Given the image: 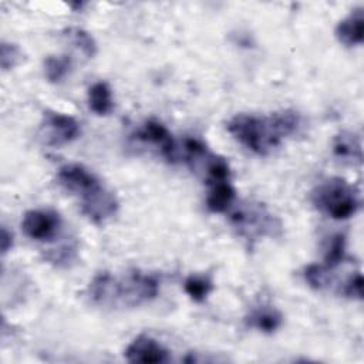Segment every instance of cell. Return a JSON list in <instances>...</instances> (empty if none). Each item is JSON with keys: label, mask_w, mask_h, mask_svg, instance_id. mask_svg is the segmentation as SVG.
Instances as JSON below:
<instances>
[{"label": "cell", "mask_w": 364, "mask_h": 364, "mask_svg": "<svg viewBox=\"0 0 364 364\" xmlns=\"http://www.w3.org/2000/svg\"><path fill=\"white\" fill-rule=\"evenodd\" d=\"M81 212L94 223L100 225L111 219L118 210L117 196L105 186L84 196L80 202Z\"/></svg>", "instance_id": "cell-9"}, {"label": "cell", "mask_w": 364, "mask_h": 364, "mask_svg": "<svg viewBox=\"0 0 364 364\" xmlns=\"http://www.w3.org/2000/svg\"><path fill=\"white\" fill-rule=\"evenodd\" d=\"M73 70V60L67 54H53L44 60V75L48 82L58 84Z\"/></svg>", "instance_id": "cell-16"}, {"label": "cell", "mask_w": 364, "mask_h": 364, "mask_svg": "<svg viewBox=\"0 0 364 364\" xmlns=\"http://www.w3.org/2000/svg\"><path fill=\"white\" fill-rule=\"evenodd\" d=\"M346 257V237L344 235L338 233L331 237L328 247L324 255V266L330 270H334Z\"/></svg>", "instance_id": "cell-20"}, {"label": "cell", "mask_w": 364, "mask_h": 364, "mask_svg": "<svg viewBox=\"0 0 364 364\" xmlns=\"http://www.w3.org/2000/svg\"><path fill=\"white\" fill-rule=\"evenodd\" d=\"M20 57H21V53H20V48L16 44L7 43V41L1 43V46H0V64H1L3 71H7V70L16 67L20 61Z\"/></svg>", "instance_id": "cell-23"}, {"label": "cell", "mask_w": 364, "mask_h": 364, "mask_svg": "<svg viewBox=\"0 0 364 364\" xmlns=\"http://www.w3.org/2000/svg\"><path fill=\"white\" fill-rule=\"evenodd\" d=\"M338 293L346 297H350V299L361 300L363 299V276H361V273L351 272V274L346 277L343 284H340Z\"/></svg>", "instance_id": "cell-22"}, {"label": "cell", "mask_w": 364, "mask_h": 364, "mask_svg": "<svg viewBox=\"0 0 364 364\" xmlns=\"http://www.w3.org/2000/svg\"><path fill=\"white\" fill-rule=\"evenodd\" d=\"M300 127L301 117L294 109L276 111L269 117L236 114L226 124L228 132L257 155L270 154L284 138L296 134Z\"/></svg>", "instance_id": "cell-1"}, {"label": "cell", "mask_w": 364, "mask_h": 364, "mask_svg": "<svg viewBox=\"0 0 364 364\" xmlns=\"http://www.w3.org/2000/svg\"><path fill=\"white\" fill-rule=\"evenodd\" d=\"M124 355L129 363L159 364L169 361V351L159 341L145 334L135 337L128 344Z\"/></svg>", "instance_id": "cell-10"}, {"label": "cell", "mask_w": 364, "mask_h": 364, "mask_svg": "<svg viewBox=\"0 0 364 364\" xmlns=\"http://www.w3.org/2000/svg\"><path fill=\"white\" fill-rule=\"evenodd\" d=\"M232 225L249 240L263 236H276L282 230L280 222L269 213L260 203H247L239 206L230 215Z\"/></svg>", "instance_id": "cell-4"}, {"label": "cell", "mask_w": 364, "mask_h": 364, "mask_svg": "<svg viewBox=\"0 0 364 364\" xmlns=\"http://www.w3.org/2000/svg\"><path fill=\"white\" fill-rule=\"evenodd\" d=\"M333 152L336 156L348 159V161H355L361 162L363 159V151H361V141L354 132L343 131L336 135L333 141Z\"/></svg>", "instance_id": "cell-14"}, {"label": "cell", "mask_w": 364, "mask_h": 364, "mask_svg": "<svg viewBox=\"0 0 364 364\" xmlns=\"http://www.w3.org/2000/svg\"><path fill=\"white\" fill-rule=\"evenodd\" d=\"M0 246H1V253H7L13 247V233L7 230L6 226L1 228V239H0Z\"/></svg>", "instance_id": "cell-24"}, {"label": "cell", "mask_w": 364, "mask_h": 364, "mask_svg": "<svg viewBox=\"0 0 364 364\" xmlns=\"http://www.w3.org/2000/svg\"><path fill=\"white\" fill-rule=\"evenodd\" d=\"M136 138L151 145H155L159 149L161 155L169 164H175L179 161L178 145L172 138V134L168 131V128L159 121L156 119L145 121L142 128L136 132Z\"/></svg>", "instance_id": "cell-8"}, {"label": "cell", "mask_w": 364, "mask_h": 364, "mask_svg": "<svg viewBox=\"0 0 364 364\" xmlns=\"http://www.w3.org/2000/svg\"><path fill=\"white\" fill-rule=\"evenodd\" d=\"M246 324L262 333H274L283 324L282 313L272 306H259L245 318Z\"/></svg>", "instance_id": "cell-13"}, {"label": "cell", "mask_w": 364, "mask_h": 364, "mask_svg": "<svg viewBox=\"0 0 364 364\" xmlns=\"http://www.w3.org/2000/svg\"><path fill=\"white\" fill-rule=\"evenodd\" d=\"M64 37L68 38V41L85 55V58H92L97 54V43L94 37L80 27H70L64 30Z\"/></svg>", "instance_id": "cell-17"}, {"label": "cell", "mask_w": 364, "mask_h": 364, "mask_svg": "<svg viewBox=\"0 0 364 364\" xmlns=\"http://www.w3.org/2000/svg\"><path fill=\"white\" fill-rule=\"evenodd\" d=\"M21 228L24 235L33 240H53L60 232L61 218L50 209H33L24 213Z\"/></svg>", "instance_id": "cell-7"}, {"label": "cell", "mask_w": 364, "mask_h": 364, "mask_svg": "<svg viewBox=\"0 0 364 364\" xmlns=\"http://www.w3.org/2000/svg\"><path fill=\"white\" fill-rule=\"evenodd\" d=\"M311 202L317 210L336 220L351 218L360 208L355 188L338 176L328 178L318 183L311 192Z\"/></svg>", "instance_id": "cell-3"}, {"label": "cell", "mask_w": 364, "mask_h": 364, "mask_svg": "<svg viewBox=\"0 0 364 364\" xmlns=\"http://www.w3.org/2000/svg\"><path fill=\"white\" fill-rule=\"evenodd\" d=\"M183 290L193 301L202 303L213 290V283L208 276L191 274L183 282Z\"/></svg>", "instance_id": "cell-18"}, {"label": "cell", "mask_w": 364, "mask_h": 364, "mask_svg": "<svg viewBox=\"0 0 364 364\" xmlns=\"http://www.w3.org/2000/svg\"><path fill=\"white\" fill-rule=\"evenodd\" d=\"M337 40L346 47L360 46L364 41V13L363 7H355L351 13L338 21L336 27Z\"/></svg>", "instance_id": "cell-11"}, {"label": "cell", "mask_w": 364, "mask_h": 364, "mask_svg": "<svg viewBox=\"0 0 364 364\" xmlns=\"http://www.w3.org/2000/svg\"><path fill=\"white\" fill-rule=\"evenodd\" d=\"M80 131V124L74 117L55 111L44 112L41 135L47 145L57 148L67 145L78 138Z\"/></svg>", "instance_id": "cell-5"}, {"label": "cell", "mask_w": 364, "mask_h": 364, "mask_svg": "<svg viewBox=\"0 0 364 364\" xmlns=\"http://www.w3.org/2000/svg\"><path fill=\"white\" fill-rule=\"evenodd\" d=\"M331 272L324 264H309L304 269V280L311 289L324 290L331 286Z\"/></svg>", "instance_id": "cell-19"}, {"label": "cell", "mask_w": 364, "mask_h": 364, "mask_svg": "<svg viewBox=\"0 0 364 364\" xmlns=\"http://www.w3.org/2000/svg\"><path fill=\"white\" fill-rule=\"evenodd\" d=\"M208 186H209L208 196H206L208 209L215 213L226 212L236 199V191L230 183V179L209 182Z\"/></svg>", "instance_id": "cell-12"}, {"label": "cell", "mask_w": 364, "mask_h": 364, "mask_svg": "<svg viewBox=\"0 0 364 364\" xmlns=\"http://www.w3.org/2000/svg\"><path fill=\"white\" fill-rule=\"evenodd\" d=\"M88 105L97 115H108L114 108L111 88L107 82L98 81L88 88Z\"/></svg>", "instance_id": "cell-15"}, {"label": "cell", "mask_w": 364, "mask_h": 364, "mask_svg": "<svg viewBox=\"0 0 364 364\" xmlns=\"http://www.w3.org/2000/svg\"><path fill=\"white\" fill-rule=\"evenodd\" d=\"M46 259L58 267H68L77 259V247L67 243L64 246L47 252Z\"/></svg>", "instance_id": "cell-21"}, {"label": "cell", "mask_w": 364, "mask_h": 364, "mask_svg": "<svg viewBox=\"0 0 364 364\" xmlns=\"http://www.w3.org/2000/svg\"><path fill=\"white\" fill-rule=\"evenodd\" d=\"M57 182L61 188L73 195L84 196L101 189V181L81 164H65L57 172Z\"/></svg>", "instance_id": "cell-6"}, {"label": "cell", "mask_w": 364, "mask_h": 364, "mask_svg": "<svg viewBox=\"0 0 364 364\" xmlns=\"http://www.w3.org/2000/svg\"><path fill=\"white\" fill-rule=\"evenodd\" d=\"M159 294V280L142 270H129L121 276L100 272L88 284L90 300L101 307H136Z\"/></svg>", "instance_id": "cell-2"}]
</instances>
